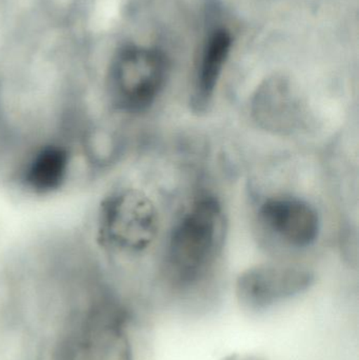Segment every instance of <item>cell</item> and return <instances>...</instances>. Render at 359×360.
I'll return each mask as SVG.
<instances>
[{
	"instance_id": "cell-1",
	"label": "cell",
	"mask_w": 359,
	"mask_h": 360,
	"mask_svg": "<svg viewBox=\"0 0 359 360\" xmlns=\"http://www.w3.org/2000/svg\"><path fill=\"white\" fill-rule=\"evenodd\" d=\"M226 218L218 199L204 195L183 214L169 240L167 278L188 311H206L204 287L225 240Z\"/></svg>"
},
{
	"instance_id": "cell-5",
	"label": "cell",
	"mask_w": 359,
	"mask_h": 360,
	"mask_svg": "<svg viewBox=\"0 0 359 360\" xmlns=\"http://www.w3.org/2000/svg\"><path fill=\"white\" fill-rule=\"evenodd\" d=\"M126 312L113 297L91 306L79 333L81 360H133Z\"/></svg>"
},
{
	"instance_id": "cell-6",
	"label": "cell",
	"mask_w": 359,
	"mask_h": 360,
	"mask_svg": "<svg viewBox=\"0 0 359 360\" xmlns=\"http://www.w3.org/2000/svg\"><path fill=\"white\" fill-rule=\"evenodd\" d=\"M250 111L259 128L280 136L296 134L309 122V111L301 94L282 76H273L257 88Z\"/></svg>"
},
{
	"instance_id": "cell-3",
	"label": "cell",
	"mask_w": 359,
	"mask_h": 360,
	"mask_svg": "<svg viewBox=\"0 0 359 360\" xmlns=\"http://www.w3.org/2000/svg\"><path fill=\"white\" fill-rule=\"evenodd\" d=\"M157 233V210L143 191L122 186L101 201L97 240L105 249L114 253H141L155 240Z\"/></svg>"
},
{
	"instance_id": "cell-8",
	"label": "cell",
	"mask_w": 359,
	"mask_h": 360,
	"mask_svg": "<svg viewBox=\"0 0 359 360\" xmlns=\"http://www.w3.org/2000/svg\"><path fill=\"white\" fill-rule=\"evenodd\" d=\"M233 35L225 25L210 27L204 35L196 67L191 105L194 111L204 112L214 97L215 90L231 54Z\"/></svg>"
},
{
	"instance_id": "cell-10",
	"label": "cell",
	"mask_w": 359,
	"mask_h": 360,
	"mask_svg": "<svg viewBox=\"0 0 359 360\" xmlns=\"http://www.w3.org/2000/svg\"><path fill=\"white\" fill-rule=\"evenodd\" d=\"M84 149L86 158L95 168H107L115 164L122 154V139L109 129L93 127L84 132Z\"/></svg>"
},
{
	"instance_id": "cell-2",
	"label": "cell",
	"mask_w": 359,
	"mask_h": 360,
	"mask_svg": "<svg viewBox=\"0 0 359 360\" xmlns=\"http://www.w3.org/2000/svg\"><path fill=\"white\" fill-rule=\"evenodd\" d=\"M169 60L153 46L126 44L112 60L107 75V94L116 111L141 114L162 94L168 79Z\"/></svg>"
},
{
	"instance_id": "cell-9",
	"label": "cell",
	"mask_w": 359,
	"mask_h": 360,
	"mask_svg": "<svg viewBox=\"0 0 359 360\" xmlns=\"http://www.w3.org/2000/svg\"><path fill=\"white\" fill-rule=\"evenodd\" d=\"M72 155L60 143L40 146L27 160L20 173V181L29 192L50 195L58 192L69 177Z\"/></svg>"
},
{
	"instance_id": "cell-4",
	"label": "cell",
	"mask_w": 359,
	"mask_h": 360,
	"mask_svg": "<svg viewBox=\"0 0 359 360\" xmlns=\"http://www.w3.org/2000/svg\"><path fill=\"white\" fill-rule=\"evenodd\" d=\"M308 269L289 264H259L240 273L235 293L242 308L261 312L301 295L314 283Z\"/></svg>"
},
{
	"instance_id": "cell-7",
	"label": "cell",
	"mask_w": 359,
	"mask_h": 360,
	"mask_svg": "<svg viewBox=\"0 0 359 360\" xmlns=\"http://www.w3.org/2000/svg\"><path fill=\"white\" fill-rule=\"evenodd\" d=\"M259 216L269 230L291 247H310L320 234L318 212L307 201L295 197L266 199L259 207Z\"/></svg>"
},
{
	"instance_id": "cell-11",
	"label": "cell",
	"mask_w": 359,
	"mask_h": 360,
	"mask_svg": "<svg viewBox=\"0 0 359 360\" xmlns=\"http://www.w3.org/2000/svg\"><path fill=\"white\" fill-rule=\"evenodd\" d=\"M223 360H261L257 359V357L253 356H244V355H231V356H228L227 359Z\"/></svg>"
}]
</instances>
